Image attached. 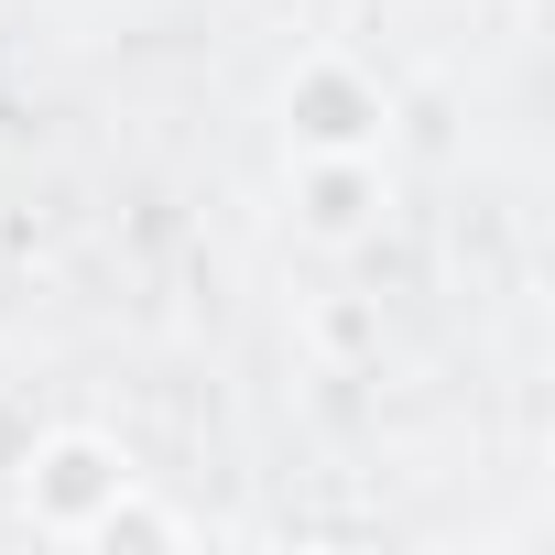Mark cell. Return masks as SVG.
<instances>
[{
    "label": "cell",
    "instance_id": "3",
    "mask_svg": "<svg viewBox=\"0 0 555 555\" xmlns=\"http://www.w3.org/2000/svg\"><path fill=\"white\" fill-rule=\"evenodd\" d=\"M295 218H306V240L360 250V240L392 218V175H382V153H295Z\"/></svg>",
    "mask_w": 555,
    "mask_h": 555
},
{
    "label": "cell",
    "instance_id": "1",
    "mask_svg": "<svg viewBox=\"0 0 555 555\" xmlns=\"http://www.w3.org/2000/svg\"><path fill=\"white\" fill-rule=\"evenodd\" d=\"M131 479H142L131 447L99 436V425H55V436L23 447V512H34V533H55V544H88Z\"/></svg>",
    "mask_w": 555,
    "mask_h": 555
},
{
    "label": "cell",
    "instance_id": "2",
    "mask_svg": "<svg viewBox=\"0 0 555 555\" xmlns=\"http://www.w3.org/2000/svg\"><path fill=\"white\" fill-rule=\"evenodd\" d=\"M382 131H392V88L360 55H338V44L295 55V77H284V153H382Z\"/></svg>",
    "mask_w": 555,
    "mask_h": 555
}]
</instances>
